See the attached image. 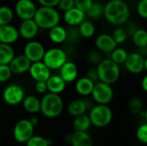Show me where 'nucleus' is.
<instances>
[{
  "label": "nucleus",
  "mask_w": 147,
  "mask_h": 146,
  "mask_svg": "<svg viewBox=\"0 0 147 146\" xmlns=\"http://www.w3.org/2000/svg\"><path fill=\"white\" fill-rule=\"evenodd\" d=\"M127 55L128 52L126 49L122 47H116L110 52V59L119 65H124L127 58Z\"/></svg>",
  "instance_id": "obj_30"
},
{
  "label": "nucleus",
  "mask_w": 147,
  "mask_h": 146,
  "mask_svg": "<svg viewBox=\"0 0 147 146\" xmlns=\"http://www.w3.org/2000/svg\"><path fill=\"white\" fill-rule=\"evenodd\" d=\"M87 60L93 65H98L102 60V53L99 50H91L87 54Z\"/></svg>",
  "instance_id": "obj_36"
},
{
  "label": "nucleus",
  "mask_w": 147,
  "mask_h": 146,
  "mask_svg": "<svg viewBox=\"0 0 147 146\" xmlns=\"http://www.w3.org/2000/svg\"><path fill=\"white\" fill-rule=\"evenodd\" d=\"M38 3L40 4V6H46V7H53L55 8L58 6L60 0H37Z\"/></svg>",
  "instance_id": "obj_45"
},
{
  "label": "nucleus",
  "mask_w": 147,
  "mask_h": 146,
  "mask_svg": "<svg viewBox=\"0 0 147 146\" xmlns=\"http://www.w3.org/2000/svg\"><path fill=\"white\" fill-rule=\"evenodd\" d=\"M104 14V5L101 2H93L90 9L86 12V15L93 19H98Z\"/></svg>",
  "instance_id": "obj_31"
},
{
  "label": "nucleus",
  "mask_w": 147,
  "mask_h": 146,
  "mask_svg": "<svg viewBox=\"0 0 147 146\" xmlns=\"http://www.w3.org/2000/svg\"><path fill=\"white\" fill-rule=\"evenodd\" d=\"M90 125H91V121L90 117L84 114L75 117L72 126L74 132H87Z\"/></svg>",
  "instance_id": "obj_27"
},
{
  "label": "nucleus",
  "mask_w": 147,
  "mask_h": 146,
  "mask_svg": "<svg viewBox=\"0 0 147 146\" xmlns=\"http://www.w3.org/2000/svg\"><path fill=\"white\" fill-rule=\"evenodd\" d=\"M91 124L97 127H104L108 126L112 119L113 113L110 108L104 104H98L92 108L89 115Z\"/></svg>",
  "instance_id": "obj_5"
},
{
  "label": "nucleus",
  "mask_w": 147,
  "mask_h": 146,
  "mask_svg": "<svg viewBox=\"0 0 147 146\" xmlns=\"http://www.w3.org/2000/svg\"><path fill=\"white\" fill-rule=\"evenodd\" d=\"M12 74L9 65H0V83H5L9 80Z\"/></svg>",
  "instance_id": "obj_37"
},
{
  "label": "nucleus",
  "mask_w": 147,
  "mask_h": 146,
  "mask_svg": "<svg viewBox=\"0 0 147 146\" xmlns=\"http://www.w3.org/2000/svg\"><path fill=\"white\" fill-rule=\"evenodd\" d=\"M141 87H142L143 90L147 93V74L141 80Z\"/></svg>",
  "instance_id": "obj_47"
},
{
  "label": "nucleus",
  "mask_w": 147,
  "mask_h": 146,
  "mask_svg": "<svg viewBox=\"0 0 147 146\" xmlns=\"http://www.w3.org/2000/svg\"><path fill=\"white\" fill-rule=\"evenodd\" d=\"M48 36H49L50 40L53 41V43L60 44V43L66 41L67 31L64 27H62L59 24V25L54 26L53 28L49 29Z\"/></svg>",
  "instance_id": "obj_23"
},
{
  "label": "nucleus",
  "mask_w": 147,
  "mask_h": 146,
  "mask_svg": "<svg viewBox=\"0 0 147 146\" xmlns=\"http://www.w3.org/2000/svg\"><path fill=\"white\" fill-rule=\"evenodd\" d=\"M34 135V126L28 120H19L14 127V138L18 143H26Z\"/></svg>",
  "instance_id": "obj_8"
},
{
  "label": "nucleus",
  "mask_w": 147,
  "mask_h": 146,
  "mask_svg": "<svg viewBox=\"0 0 147 146\" xmlns=\"http://www.w3.org/2000/svg\"><path fill=\"white\" fill-rule=\"evenodd\" d=\"M133 43L138 48L147 46V31L144 28H139L132 36Z\"/></svg>",
  "instance_id": "obj_29"
},
{
  "label": "nucleus",
  "mask_w": 147,
  "mask_h": 146,
  "mask_svg": "<svg viewBox=\"0 0 147 146\" xmlns=\"http://www.w3.org/2000/svg\"><path fill=\"white\" fill-rule=\"evenodd\" d=\"M136 9L140 17L147 19V0H140Z\"/></svg>",
  "instance_id": "obj_40"
},
{
  "label": "nucleus",
  "mask_w": 147,
  "mask_h": 146,
  "mask_svg": "<svg viewBox=\"0 0 147 146\" xmlns=\"http://www.w3.org/2000/svg\"><path fill=\"white\" fill-rule=\"evenodd\" d=\"M91 96L98 104H109L114 97V90L111 84L98 81L95 83Z\"/></svg>",
  "instance_id": "obj_7"
},
{
  "label": "nucleus",
  "mask_w": 147,
  "mask_h": 146,
  "mask_svg": "<svg viewBox=\"0 0 147 146\" xmlns=\"http://www.w3.org/2000/svg\"><path fill=\"white\" fill-rule=\"evenodd\" d=\"M14 17V12L9 6H0V25L10 24Z\"/></svg>",
  "instance_id": "obj_32"
},
{
  "label": "nucleus",
  "mask_w": 147,
  "mask_h": 146,
  "mask_svg": "<svg viewBox=\"0 0 147 146\" xmlns=\"http://www.w3.org/2000/svg\"><path fill=\"white\" fill-rule=\"evenodd\" d=\"M25 97V93L23 89L17 84H11L7 86L3 93V101L10 105L16 106L22 102Z\"/></svg>",
  "instance_id": "obj_9"
},
{
  "label": "nucleus",
  "mask_w": 147,
  "mask_h": 146,
  "mask_svg": "<svg viewBox=\"0 0 147 146\" xmlns=\"http://www.w3.org/2000/svg\"><path fill=\"white\" fill-rule=\"evenodd\" d=\"M27 146H48V141L40 136H32L27 142Z\"/></svg>",
  "instance_id": "obj_38"
},
{
  "label": "nucleus",
  "mask_w": 147,
  "mask_h": 146,
  "mask_svg": "<svg viewBox=\"0 0 147 146\" xmlns=\"http://www.w3.org/2000/svg\"><path fill=\"white\" fill-rule=\"evenodd\" d=\"M64 108L62 98L59 94L49 92L40 101V111L47 118H56L61 114Z\"/></svg>",
  "instance_id": "obj_4"
},
{
  "label": "nucleus",
  "mask_w": 147,
  "mask_h": 146,
  "mask_svg": "<svg viewBox=\"0 0 147 146\" xmlns=\"http://www.w3.org/2000/svg\"><path fill=\"white\" fill-rule=\"evenodd\" d=\"M23 108L30 113L36 114L40 111V101L34 96H28L22 101Z\"/></svg>",
  "instance_id": "obj_24"
},
{
  "label": "nucleus",
  "mask_w": 147,
  "mask_h": 146,
  "mask_svg": "<svg viewBox=\"0 0 147 146\" xmlns=\"http://www.w3.org/2000/svg\"><path fill=\"white\" fill-rule=\"evenodd\" d=\"M37 7L32 0H18L15 5V13L22 20L34 19Z\"/></svg>",
  "instance_id": "obj_10"
},
{
  "label": "nucleus",
  "mask_w": 147,
  "mask_h": 146,
  "mask_svg": "<svg viewBox=\"0 0 147 146\" xmlns=\"http://www.w3.org/2000/svg\"><path fill=\"white\" fill-rule=\"evenodd\" d=\"M71 144L72 146H93V140L87 132H74Z\"/></svg>",
  "instance_id": "obj_22"
},
{
  "label": "nucleus",
  "mask_w": 147,
  "mask_h": 146,
  "mask_svg": "<svg viewBox=\"0 0 147 146\" xmlns=\"http://www.w3.org/2000/svg\"><path fill=\"white\" fill-rule=\"evenodd\" d=\"M128 108L134 114H140L143 108L142 100L139 97H133L128 102Z\"/></svg>",
  "instance_id": "obj_34"
},
{
  "label": "nucleus",
  "mask_w": 147,
  "mask_h": 146,
  "mask_svg": "<svg viewBox=\"0 0 147 146\" xmlns=\"http://www.w3.org/2000/svg\"><path fill=\"white\" fill-rule=\"evenodd\" d=\"M75 1V7L79 9L84 12H87L93 3V0H74Z\"/></svg>",
  "instance_id": "obj_39"
},
{
  "label": "nucleus",
  "mask_w": 147,
  "mask_h": 146,
  "mask_svg": "<svg viewBox=\"0 0 147 146\" xmlns=\"http://www.w3.org/2000/svg\"><path fill=\"white\" fill-rule=\"evenodd\" d=\"M60 15L53 7L40 6L37 8L34 20L38 24L39 28L43 29H50L57 26L60 22Z\"/></svg>",
  "instance_id": "obj_3"
},
{
  "label": "nucleus",
  "mask_w": 147,
  "mask_h": 146,
  "mask_svg": "<svg viewBox=\"0 0 147 146\" xmlns=\"http://www.w3.org/2000/svg\"><path fill=\"white\" fill-rule=\"evenodd\" d=\"M15 56L11 45L0 42V65H9Z\"/></svg>",
  "instance_id": "obj_26"
},
{
  "label": "nucleus",
  "mask_w": 147,
  "mask_h": 146,
  "mask_svg": "<svg viewBox=\"0 0 147 146\" xmlns=\"http://www.w3.org/2000/svg\"><path fill=\"white\" fill-rule=\"evenodd\" d=\"M39 26L34 19L23 20L18 28L19 34L25 40H33L39 32Z\"/></svg>",
  "instance_id": "obj_14"
},
{
  "label": "nucleus",
  "mask_w": 147,
  "mask_h": 146,
  "mask_svg": "<svg viewBox=\"0 0 147 146\" xmlns=\"http://www.w3.org/2000/svg\"><path fill=\"white\" fill-rule=\"evenodd\" d=\"M103 15L110 24L122 26L129 20L130 9L123 0H109L104 5Z\"/></svg>",
  "instance_id": "obj_1"
},
{
  "label": "nucleus",
  "mask_w": 147,
  "mask_h": 146,
  "mask_svg": "<svg viewBox=\"0 0 147 146\" xmlns=\"http://www.w3.org/2000/svg\"><path fill=\"white\" fill-rule=\"evenodd\" d=\"M94 85H95V83L84 76L77 80L76 84H75V89H76V91L79 95L83 96H87L91 95Z\"/></svg>",
  "instance_id": "obj_21"
},
{
  "label": "nucleus",
  "mask_w": 147,
  "mask_h": 146,
  "mask_svg": "<svg viewBox=\"0 0 147 146\" xmlns=\"http://www.w3.org/2000/svg\"><path fill=\"white\" fill-rule=\"evenodd\" d=\"M78 74V66L75 63L71 61H66L60 68H59V76L67 83L74 82Z\"/></svg>",
  "instance_id": "obj_19"
},
{
  "label": "nucleus",
  "mask_w": 147,
  "mask_h": 146,
  "mask_svg": "<svg viewBox=\"0 0 147 146\" xmlns=\"http://www.w3.org/2000/svg\"><path fill=\"white\" fill-rule=\"evenodd\" d=\"M30 122L32 123V125H33L34 126H35L38 124V122H39V120H38V118H37V117H33V118L30 120Z\"/></svg>",
  "instance_id": "obj_49"
},
{
  "label": "nucleus",
  "mask_w": 147,
  "mask_h": 146,
  "mask_svg": "<svg viewBox=\"0 0 147 146\" xmlns=\"http://www.w3.org/2000/svg\"><path fill=\"white\" fill-rule=\"evenodd\" d=\"M20 34L18 28L16 27L6 24V25H0V42L4 44L12 45L13 43L16 42L19 39Z\"/></svg>",
  "instance_id": "obj_16"
},
{
  "label": "nucleus",
  "mask_w": 147,
  "mask_h": 146,
  "mask_svg": "<svg viewBox=\"0 0 147 146\" xmlns=\"http://www.w3.org/2000/svg\"><path fill=\"white\" fill-rule=\"evenodd\" d=\"M78 30L82 37L89 39L94 36L96 33V27L92 22L84 20L78 25Z\"/></svg>",
  "instance_id": "obj_28"
},
{
  "label": "nucleus",
  "mask_w": 147,
  "mask_h": 146,
  "mask_svg": "<svg viewBox=\"0 0 147 146\" xmlns=\"http://www.w3.org/2000/svg\"><path fill=\"white\" fill-rule=\"evenodd\" d=\"M96 71L99 81L109 84L116 83L121 76L120 65L110 58L102 59V60L97 65Z\"/></svg>",
  "instance_id": "obj_2"
},
{
  "label": "nucleus",
  "mask_w": 147,
  "mask_h": 146,
  "mask_svg": "<svg viewBox=\"0 0 147 146\" xmlns=\"http://www.w3.org/2000/svg\"><path fill=\"white\" fill-rule=\"evenodd\" d=\"M85 17H86V13L76 7L65 11L63 15V19L65 22L69 26H74V27L78 26L82 22H84L85 20Z\"/></svg>",
  "instance_id": "obj_18"
},
{
  "label": "nucleus",
  "mask_w": 147,
  "mask_h": 146,
  "mask_svg": "<svg viewBox=\"0 0 147 146\" xmlns=\"http://www.w3.org/2000/svg\"><path fill=\"white\" fill-rule=\"evenodd\" d=\"M32 62L24 55H17L9 64V68L14 74H22L29 71Z\"/></svg>",
  "instance_id": "obj_17"
},
{
  "label": "nucleus",
  "mask_w": 147,
  "mask_h": 146,
  "mask_svg": "<svg viewBox=\"0 0 147 146\" xmlns=\"http://www.w3.org/2000/svg\"><path fill=\"white\" fill-rule=\"evenodd\" d=\"M28 72L30 77L36 82L39 81L47 82V80L51 76V70L47 66V65L43 61L32 63Z\"/></svg>",
  "instance_id": "obj_13"
},
{
  "label": "nucleus",
  "mask_w": 147,
  "mask_h": 146,
  "mask_svg": "<svg viewBox=\"0 0 147 146\" xmlns=\"http://www.w3.org/2000/svg\"><path fill=\"white\" fill-rule=\"evenodd\" d=\"M140 28H139V26L137 25V23H135V22H130V23H128L127 24V28H126V30H127V34H128V36H133V34L139 29Z\"/></svg>",
  "instance_id": "obj_46"
},
{
  "label": "nucleus",
  "mask_w": 147,
  "mask_h": 146,
  "mask_svg": "<svg viewBox=\"0 0 147 146\" xmlns=\"http://www.w3.org/2000/svg\"><path fill=\"white\" fill-rule=\"evenodd\" d=\"M95 45L97 50H99L101 52L105 53H110L118 46L112 35L105 33L100 34L96 36L95 40Z\"/></svg>",
  "instance_id": "obj_15"
},
{
  "label": "nucleus",
  "mask_w": 147,
  "mask_h": 146,
  "mask_svg": "<svg viewBox=\"0 0 147 146\" xmlns=\"http://www.w3.org/2000/svg\"><path fill=\"white\" fill-rule=\"evenodd\" d=\"M145 71L147 72V56L145 58Z\"/></svg>",
  "instance_id": "obj_50"
},
{
  "label": "nucleus",
  "mask_w": 147,
  "mask_h": 146,
  "mask_svg": "<svg viewBox=\"0 0 147 146\" xmlns=\"http://www.w3.org/2000/svg\"><path fill=\"white\" fill-rule=\"evenodd\" d=\"M85 77L90 78V80H92L94 83H96V82L99 81L96 68H90V69H89L86 71V73H85Z\"/></svg>",
  "instance_id": "obj_43"
},
{
  "label": "nucleus",
  "mask_w": 147,
  "mask_h": 146,
  "mask_svg": "<svg viewBox=\"0 0 147 146\" xmlns=\"http://www.w3.org/2000/svg\"><path fill=\"white\" fill-rule=\"evenodd\" d=\"M47 85L49 92L59 95L65 90L66 83L59 75H51L47 80Z\"/></svg>",
  "instance_id": "obj_20"
},
{
  "label": "nucleus",
  "mask_w": 147,
  "mask_h": 146,
  "mask_svg": "<svg viewBox=\"0 0 147 146\" xmlns=\"http://www.w3.org/2000/svg\"><path fill=\"white\" fill-rule=\"evenodd\" d=\"M42 61L50 70H59V68L67 61L65 52L58 47H53L46 51Z\"/></svg>",
  "instance_id": "obj_6"
},
{
  "label": "nucleus",
  "mask_w": 147,
  "mask_h": 146,
  "mask_svg": "<svg viewBox=\"0 0 147 146\" xmlns=\"http://www.w3.org/2000/svg\"><path fill=\"white\" fill-rule=\"evenodd\" d=\"M112 37L114 38L115 41L116 42L117 45H121L124 42H126L128 34L127 33L126 28H122L121 26H118L112 33Z\"/></svg>",
  "instance_id": "obj_33"
},
{
  "label": "nucleus",
  "mask_w": 147,
  "mask_h": 146,
  "mask_svg": "<svg viewBox=\"0 0 147 146\" xmlns=\"http://www.w3.org/2000/svg\"><path fill=\"white\" fill-rule=\"evenodd\" d=\"M136 135H137L138 139L140 142H142L144 144H147V123L141 125L137 129Z\"/></svg>",
  "instance_id": "obj_41"
},
{
  "label": "nucleus",
  "mask_w": 147,
  "mask_h": 146,
  "mask_svg": "<svg viewBox=\"0 0 147 146\" xmlns=\"http://www.w3.org/2000/svg\"><path fill=\"white\" fill-rule=\"evenodd\" d=\"M139 52L140 54H142L144 57L147 56V46H144V47H141V48H139Z\"/></svg>",
  "instance_id": "obj_48"
},
{
  "label": "nucleus",
  "mask_w": 147,
  "mask_h": 146,
  "mask_svg": "<svg viewBox=\"0 0 147 146\" xmlns=\"http://www.w3.org/2000/svg\"><path fill=\"white\" fill-rule=\"evenodd\" d=\"M71 28L66 30L67 31V37H66V41L70 43H75L78 40L80 35L78 28H76L74 26H70Z\"/></svg>",
  "instance_id": "obj_35"
},
{
  "label": "nucleus",
  "mask_w": 147,
  "mask_h": 146,
  "mask_svg": "<svg viewBox=\"0 0 147 146\" xmlns=\"http://www.w3.org/2000/svg\"><path fill=\"white\" fill-rule=\"evenodd\" d=\"M126 69L132 74H140L145 71V57L139 52L128 53L124 63Z\"/></svg>",
  "instance_id": "obj_12"
},
{
  "label": "nucleus",
  "mask_w": 147,
  "mask_h": 146,
  "mask_svg": "<svg viewBox=\"0 0 147 146\" xmlns=\"http://www.w3.org/2000/svg\"><path fill=\"white\" fill-rule=\"evenodd\" d=\"M144 117H145V119H146V120L147 121V109L144 112Z\"/></svg>",
  "instance_id": "obj_51"
},
{
  "label": "nucleus",
  "mask_w": 147,
  "mask_h": 146,
  "mask_svg": "<svg viewBox=\"0 0 147 146\" xmlns=\"http://www.w3.org/2000/svg\"><path fill=\"white\" fill-rule=\"evenodd\" d=\"M35 90L40 93V94H44L46 93L47 90V82L45 81H39V82H36L35 83Z\"/></svg>",
  "instance_id": "obj_44"
},
{
  "label": "nucleus",
  "mask_w": 147,
  "mask_h": 146,
  "mask_svg": "<svg viewBox=\"0 0 147 146\" xmlns=\"http://www.w3.org/2000/svg\"><path fill=\"white\" fill-rule=\"evenodd\" d=\"M45 52L46 50L44 46L40 42L32 40L25 45L23 50V54L32 63L42 61Z\"/></svg>",
  "instance_id": "obj_11"
},
{
  "label": "nucleus",
  "mask_w": 147,
  "mask_h": 146,
  "mask_svg": "<svg viewBox=\"0 0 147 146\" xmlns=\"http://www.w3.org/2000/svg\"><path fill=\"white\" fill-rule=\"evenodd\" d=\"M87 108H88V106H87L86 102L78 99L70 102L67 108V111L71 115L76 117V116L85 114Z\"/></svg>",
  "instance_id": "obj_25"
},
{
  "label": "nucleus",
  "mask_w": 147,
  "mask_h": 146,
  "mask_svg": "<svg viewBox=\"0 0 147 146\" xmlns=\"http://www.w3.org/2000/svg\"><path fill=\"white\" fill-rule=\"evenodd\" d=\"M58 7L60 10H63L64 12L72 9L75 7V1L74 0H60Z\"/></svg>",
  "instance_id": "obj_42"
}]
</instances>
